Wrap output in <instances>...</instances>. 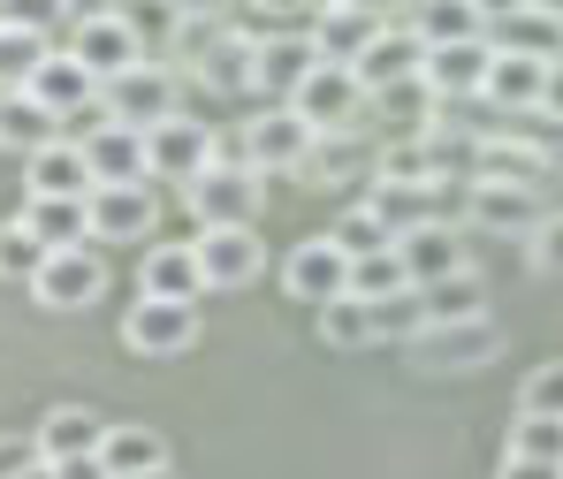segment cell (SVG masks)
Returning a JSON list of instances; mask_svg holds the SVG:
<instances>
[{
	"mask_svg": "<svg viewBox=\"0 0 563 479\" xmlns=\"http://www.w3.org/2000/svg\"><path fill=\"white\" fill-rule=\"evenodd\" d=\"M190 221L198 229H260V205H267V176L236 153V160H213L198 183L184 191Z\"/></svg>",
	"mask_w": 563,
	"mask_h": 479,
	"instance_id": "6da1fadb",
	"label": "cell"
},
{
	"mask_svg": "<svg viewBox=\"0 0 563 479\" xmlns=\"http://www.w3.org/2000/svg\"><path fill=\"white\" fill-rule=\"evenodd\" d=\"M312 153H320V130H312L297 107H267V114L244 122V160H252L260 176H305Z\"/></svg>",
	"mask_w": 563,
	"mask_h": 479,
	"instance_id": "7a4b0ae2",
	"label": "cell"
},
{
	"mask_svg": "<svg viewBox=\"0 0 563 479\" xmlns=\"http://www.w3.org/2000/svg\"><path fill=\"white\" fill-rule=\"evenodd\" d=\"M320 137H358V122H366V107H374V92L358 85V69H343V62H320L312 77H305V92L289 99Z\"/></svg>",
	"mask_w": 563,
	"mask_h": 479,
	"instance_id": "3957f363",
	"label": "cell"
},
{
	"mask_svg": "<svg viewBox=\"0 0 563 479\" xmlns=\"http://www.w3.org/2000/svg\"><path fill=\"white\" fill-rule=\"evenodd\" d=\"M69 54L92 69L99 85H114V77H130L137 62H153V54H145V38L130 31V15H122V8H92V15H77V23H69Z\"/></svg>",
	"mask_w": 563,
	"mask_h": 479,
	"instance_id": "277c9868",
	"label": "cell"
},
{
	"mask_svg": "<svg viewBox=\"0 0 563 479\" xmlns=\"http://www.w3.org/2000/svg\"><path fill=\"white\" fill-rule=\"evenodd\" d=\"M213 160H221V145H213V130H206L198 114H176V122L145 130V176H153V183H176V191H190V183H198Z\"/></svg>",
	"mask_w": 563,
	"mask_h": 479,
	"instance_id": "5b68a950",
	"label": "cell"
},
{
	"mask_svg": "<svg viewBox=\"0 0 563 479\" xmlns=\"http://www.w3.org/2000/svg\"><path fill=\"white\" fill-rule=\"evenodd\" d=\"M184 85H176V69L168 62H137L130 77H114L107 92H99V107L114 114V122H130V130H161V122H176L184 107Z\"/></svg>",
	"mask_w": 563,
	"mask_h": 479,
	"instance_id": "8992f818",
	"label": "cell"
},
{
	"mask_svg": "<svg viewBox=\"0 0 563 479\" xmlns=\"http://www.w3.org/2000/svg\"><path fill=\"white\" fill-rule=\"evenodd\" d=\"M31 297H38L46 312H92L99 297H107V259H99V244H77V252H46V267H38Z\"/></svg>",
	"mask_w": 563,
	"mask_h": 479,
	"instance_id": "52a82bcc",
	"label": "cell"
},
{
	"mask_svg": "<svg viewBox=\"0 0 563 479\" xmlns=\"http://www.w3.org/2000/svg\"><path fill=\"white\" fill-rule=\"evenodd\" d=\"M122 343L137 358H184L198 343V304H176V297H137L122 312Z\"/></svg>",
	"mask_w": 563,
	"mask_h": 479,
	"instance_id": "ba28073f",
	"label": "cell"
},
{
	"mask_svg": "<svg viewBox=\"0 0 563 479\" xmlns=\"http://www.w3.org/2000/svg\"><path fill=\"white\" fill-rule=\"evenodd\" d=\"M282 289L297 297V304H335V297H351V252L335 244V236H305L289 259H282Z\"/></svg>",
	"mask_w": 563,
	"mask_h": 479,
	"instance_id": "9c48e42d",
	"label": "cell"
},
{
	"mask_svg": "<svg viewBox=\"0 0 563 479\" xmlns=\"http://www.w3.org/2000/svg\"><path fill=\"white\" fill-rule=\"evenodd\" d=\"M190 244H198V275H206V289H252L260 275H267L260 229H198Z\"/></svg>",
	"mask_w": 563,
	"mask_h": 479,
	"instance_id": "30bf717a",
	"label": "cell"
},
{
	"mask_svg": "<svg viewBox=\"0 0 563 479\" xmlns=\"http://www.w3.org/2000/svg\"><path fill=\"white\" fill-rule=\"evenodd\" d=\"M85 213H92V244H137V236L161 229L153 183H99V191L85 198Z\"/></svg>",
	"mask_w": 563,
	"mask_h": 479,
	"instance_id": "8fae6325",
	"label": "cell"
},
{
	"mask_svg": "<svg viewBox=\"0 0 563 479\" xmlns=\"http://www.w3.org/2000/svg\"><path fill=\"white\" fill-rule=\"evenodd\" d=\"M190 77H198L206 92H221V99L260 92V38H252V31H213V38L190 54Z\"/></svg>",
	"mask_w": 563,
	"mask_h": 479,
	"instance_id": "7c38bea8",
	"label": "cell"
},
{
	"mask_svg": "<svg viewBox=\"0 0 563 479\" xmlns=\"http://www.w3.org/2000/svg\"><path fill=\"white\" fill-rule=\"evenodd\" d=\"M107 426H114V419H99L92 403H54V411L38 419V434H31V442H38V465H54V472H62V465H92Z\"/></svg>",
	"mask_w": 563,
	"mask_h": 479,
	"instance_id": "4fadbf2b",
	"label": "cell"
},
{
	"mask_svg": "<svg viewBox=\"0 0 563 479\" xmlns=\"http://www.w3.org/2000/svg\"><path fill=\"white\" fill-rule=\"evenodd\" d=\"M419 366H434V374H479L487 358H503V327L495 320H457V327H427L419 343Z\"/></svg>",
	"mask_w": 563,
	"mask_h": 479,
	"instance_id": "5bb4252c",
	"label": "cell"
},
{
	"mask_svg": "<svg viewBox=\"0 0 563 479\" xmlns=\"http://www.w3.org/2000/svg\"><path fill=\"white\" fill-rule=\"evenodd\" d=\"M465 221L487 229V236H533L549 221V205H541V191H518V183H472Z\"/></svg>",
	"mask_w": 563,
	"mask_h": 479,
	"instance_id": "9a60e30c",
	"label": "cell"
},
{
	"mask_svg": "<svg viewBox=\"0 0 563 479\" xmlns=\"http://www.w3.org/2000/svg\"><path fill=\"white\" fill-rule=\"evenodd\" d=\"M168 465H176L168 457V434L145 426V419H114L107 442H99V472L107 479H145V472H168Z\"/></svg>",
	"mask_w": 563,
	"mask_h": 479,
	"instance_id": "2e32d148",
	"label": "cell"
},
{
	"mask_svg": "<svg viewBox=\"0 0 563 479\" xmlns=\"http://www.w3.org/2000/svg\"><path fill=\"white\" fill-rule=\"evenodd\" d=\"M396 252H404V267H411V282H419V289H434V282H450V275H465V267H472L457 221H442V213H434L427 229H411Z\"/></svg>",
	"mask_w": 563,
	"mask_h": 479,
	"instance_id": "e0dca14e",
	"label": "cell"
},
{
	"mask_svg": "<svg viewBox=\"0 0 563 479\" xmlns=\"http://www.w3.org/2000/svg\"><path fill=\"white\" fill-rule=\"evenodd\" d=\"M320 69V46H312V31H275V38H260V92L289 107V99L305 92V77Z\"/></svg>",
	"mask_w": 563,
	"mask_h": 479,
	"instance_id": "ac0fdd59",
	"label": "cell"
},
{
	"mask_svg": "<svg viewBox=\"0 0 563 479\" xmlns=\"http://www.w3.org/2000/svg\"><path fill=\"white\" fill-rule=\"evenodd\" d=\"M77 145H85L92 191H99V183H153V176H145V130H130V122H99L92 137H77Z\"/></svg>",
	"mask_w": 563,
	"mask_h": 479,
	"instance_id": "d6986e66",
	"label": "cell"
},
{
	"mask_svg": "<svg viewBox=\"0 0 563 479\" xmlns=\"http://www.w3.org/2000/svg\"><path fill=\"white\" fill-rule=\"evenodd\" d=\"M404 77H427V38L411 23H380V38L358 54V85L380 92V85H404Z\"/></svg>",
	"mask_w": 563,
	"mask_h": 479,
	"instance_id": "ffe728a7",
	"label": "cell"
},
{
	"mask_svg": "<svg viewBox=\"0 0 563 479\" xmlns=\"http://www.w3.org/2000/svg\"><path fill=\"white\" fill-rule=\"evenodd\" d=\"M23 191L31 198H92V168H85V145L77 137H54L23 160Z\"/></svg>",
	"mask_w": 563,
	"mask_h": 479,
	"instance_id": "44dd1931",
	"label": "cell"
},
{
	"mask_svg": "<svg viewBox=\"0 0 563 479\" xmlns=\"http://www.w3.org/2000/svg\"><path fill=\"white\" fill-rule=\"evenodd\" d=\"M541 85H549V62H526V54H495V69H487V107L503 114V122H526V114H541Z\"/></svg>",
	"mask_w": 563,
	"mask_h": 479,
	"instance_id": "7402d4cb",
	"label": "cell"
},
{
	"mask_svg": "<svg viewBox=\"0 0 563 479\" xmlns=\"http://www.w3.org/2000/svg\"><path fill=\"white\" fill-rule=\"evenodd\" d=\"M198 244H145L137 259V297H176V304H198Z\"/></svg>",
	"mask_w": 563,
	"mask_h": 479,
	"instance_id": "603a6c76",
	"label": "cell"
},
{
	"mask_svg": "<svg viewBox=\"0 0 563 479\" xmlns=\"http://www.w3.org/2000/svg\"><path fill=\"white\" fill-rule=\"evenodd\" d=\"M487 69H495V38L434 46V54H427V85H434V99H479L487 92Z\"/></svg>",
	"mask_w": 563,
	"mask_h": 479,
	"instance_id": "cb8c5ba5",
	"label": "cell"
},
{
	"mask_svg": "<svg viewBox=\"0 0 563 479\" xmlns=\"http://www.w3.org/2000/svg\"><path fill=\"white\" fill-rule=\"evenodd\" d=\"M404 23L427 38V54H434V46H472V38H487L479 0H411V15H404Z\"/></svg>",
	"mask_w": 563,
	"mask_h": 479,
	"instance_id": "d4e9b609",
	"label": "cell"
},
{
	"mask_svg": "<svg viewBox=\"0 0 563 479\" xmlns=\"http://www.w3.org/2000/svg\"><path fill=\"white\" fill-rule=\"evenodd\" d=\"M366 114H380L396 137H427V130L442 122V99H434V85H427V77H404V85H380Z\"/></svg>",
	"mask_w": 563,
	"mask_h": 479,
	"instance_id": "484cf974",
	"label": "cell"
},
{
	"mask_svg": "<svg viewBox=\"0 0 563 479\" xmlns=\"http://www.w3.org/2000/svg\"><path fill=\"white\" fill-rule=\"evenodd\" d=\"M23 229H31L46 252H77V244H92V213H85V198H23Z\"/></svg>",
	"mask_w": 563,
	"mask_h": 479,
	"instance_id": "4316f807",
	"label": "cell"
},
{
	"mask_svg": "<svg viewBox=\"0 0 563 479\" xmlns=\"http://www.w3.org/2000/svg\"><path fill=\"white\" fill-rule=\"evenodd\" d=\"M374 38H380V23H374V15H358V8H335V0H328V8L312 15V46H320V62L358 69V54H366Z\"/></svg>",
	"mask_w": 563,
	"mask_h": 479,
	"instance_id": "83f0119b",
	"label": "cell"
},
{
	"mask_svg": "<svg viewBox=\"0 0 563 479\" xmlns=\"http://www.w3.org/2000/svg\"><path fill=\"white\" fill-rule=\"evenodd\" d=\"M54 137H62V122H54L31 92H0V153L31 160V153H38V145H54Z\"/></svg>",
	"mask_w": 563,
	"mask_h": 479,
	"instance_id": "f1b7e54d",
	"label": "cell"
},
{
	"mask_svg": "<svg viewBox=\"0 0 563 479\" xmlns=\"http://www.w3.org/2000/svg\"><path fill=\"white\" fill-rule=\"evenodd\" d=\"M495 54H526V62H563V23H549L541 8H518V15H503L495 31Z\"/></svg>",
	"mask_w": 563,
	"mask_h": 479,
	"instance_id": "f546056e",
	"label": "cell"
},
{
	"mask_svg": "<svg viewBox=\"0 0 563 479\" xmlns=\"http://www.w3.org/2000/svg\"><path fill=\"white\" fill-rule=\"evenodd\" d=\"M427 297V327H457V320H487V282H479V267L465 275H450V282L419 289Z\"/></svg>",
	"mask_w": 563,
	"mask_h": 479,
	"instance_id": "4dcf8cb0",
	"label": "cell"
},
{
	"mask_svg": "<svg viewBox=\"0 0 563 479\" xmlns=\"http://www.w3.org/2000/svg\"><path fill=\"white\" fill-rule=\"evenodd\" d=\"M366 205L380 213V229H388L396 244H404L411 229H427V221H434V198L419 191V183H374V191H366Z\"/></svg>",
	"mask_w": 563,
	"mask_h": 479,
	"instance_id": "1f68e13d",
	"label": "cell"
},
{
	"mask_svg": "<svg viewBox=\"0 0 563 479\" xmlns=\"http://www.w3.org/2000/svg\"><path fill=\"white\" fill-rule=\"evenodd\" d=\"M358 176H366V191H374V153H358V137H320L305 183H358Z\"/></svg>",
	"mask_w": 563,
	"mask_h": 479,
	"instance_id": "d6a6232c",
	"label": "cell"
},
{
	"mask_svg": "<svg viewBox=\"0 0 563 479\" xmlns=\"http://www.w3.org/2000/svg\"><path fill=\"white\" fill-rule=\"evenodd\" d=\"M320 343H335V350H366V343H380L374 335V304H366V297L320 304Z\"/></svg>",
	"mask_w": 563,
	"mask_h": 479,
	"instance_id": "836d02e7",
	"label": "cell"
},
{
	"mask_svg": "<svg viewBox=\"0 0 563 479\" xmlns=\"http://www.w3.org/2000/svg\"><path fill=\"white\" fill-rule=\"evenodd\" d=\"M411 282V267H404V252L388 244V252H374V259H351V297H366V304H380V297H404Z\"/></svg>",
	"mask_w": 563,
	"mask_h": 479,
	"instance_id": "e575fe53",
	"label": "cell"
},
{
	"mask_svg": "<svg viewBox=\"0 0 563 479\" xmlns=\"http://www.w3.org/2000/svg\"><path fill=\"white\" fill-rule=\"evenodd\" d=\"M503 457L563 465V419H533V411H518V419H510V442H503Z\"/></svg>",
	"mask_w": 563,
	"mask_h": 479,
	"instance_id": "d590c367",
	"label": "cell"
},
{
	"mask_svg": "<svg viewBox=\"0 0 563 479\" xmlns=\"http://www.w3.org/2000/svg\"><path fill=\"white\" fill-rule=\"evenodd\" d=\"M46 54H54L46 38L15 31V23H0V92H23V85L38 77V62H46Z\"/></svg>",
	"mask_w": 563,
	"mask_h": 479,
	"instance_id": "8d00e7d4",
	"label": "cell"
},
{
	"mask_svg": "<svg viewBox=\"0 0 563 479\" xmlns=\"http://www.w3.org/2000/svg\"><path fill=\"white\" fill-rule=\"evenodd\" d=\"M38 267H46V244L23 229V213L15 221H0V282H38Z\"/></svg>",
	"mask_w": 563,
	"mask_h": 479,
	"instance_id": "74e56055",
	"label": "cell"
},
{
	"mask_svg": "<svg viewBox=\"0 0 563 479\" xmlns=\"http://www.w3.org/2000/svg\"><path fill=\"white\" fill-rule=\"evenodd\" d=\"M122 15H130V31L145 38V54H153V62H161V46H176V38H184V8H176V0H130Z\"/></svg>",
	"mask_w": 563,
	"mask_h": 479,
	"instance_id": "f35d334b",
	"label": "cell"
},
{
	"mask_svg": "<svg viewBox=\"0 0 563 479\" xmlns=\"http://www.w3.org/2000/svg\"><path fill=\"white\" fill-rule=\"evenodd\" d=\"M374 335H380V343H419V335H427V297H419V289L380 297V304H374Z\"/></svg>",
	"mask_w": 563,
	"mask_h": 479,
	"instance_id": "ab89813d",
	"label": "cell"
},
{
	"mask_svg": "<svg viewBox=\"0 0 563 479\" xmlns=\"http://www.w3.org/2000/svg\"><path fill=\"white\" fill-rule=\"evenodd\" d=\"M328 236H335V244H343L351 259H374V252H388V244H396V236L380 229V213L366 205V198H358V205H351V213H343V221H335Z\"/></svg>",
	"mask_w": 563,
	"mask_h": 479,
	"instance_id": "60d3db41",
	"label": "cell"
},
{
	"mask_svg": "<svg viewBox=\"0 0 563 479\" xmlns=\"http://www.w3.org/2000/svg\"><path fill=\"white\" fill-rule=\"evenodd\" d=\"M0 23H15V31H31V38L54 46V31L69 23V0H0Z\"/></svg>",
	"mask_w": 563,
	"mask_h": 479,
	"instance_id": "b9f144b4",
	"label": "cell"
},
{
	"mask_svg": "<svg viewBox=\"0 0 563 479\" xmlns=\"http://www.w3.org/2000/svg\"><path fill=\"white\" fill-rule=\"evenodd\" d=\"M518 411H533V419H563V358H549V366H533V374H526Z\"/></svg>",
	"mask_w": 563,
	"mask_h": 479,
	"instance_id": "7bdbcfd3",
	"label": "cell"
},
{
	"mask_svg": "<svg viewBox=\"0 0 563 479\" xmlns=\"http://www.w3.org/2000/svg\"><path fill=\"white\" fill-rule=\"evenodd\" d=\"M526 259H533L541 275H563V213H549V221L526 236Z\"/></svg>",
	"mask_w": 563,
	"mask_h": 479,
	"instance_id": "ee69618b",
	"label": "cell"
},
{
	"mask_svg": "<svg viewBox=\"0 0 563 479\" xmlns=\"http://www.w3.org/2000/svg\"><path fill=\"white\" fill-rule=\"evenodd\" d=\"M38 472V442L31 434H0V479H23Z\"/></svg>",
	"mask_w": 563,
	"mask_h": 479,
	"instance_id": "f6af8a7d",
	"label": "cell"
},
{
	"mask_svg": "<svg viewBox=\"0 0 563 479\" xmlns=\"http://www.w3.org/2000/svg\"><path fill=\"white\" fill-rule=\"evenodd\" d=\"M260 15H275V23H305V15H320L328 0H252Z\"/></svg>",
	"mask_w": 563,
	"mask_h": 479,
	"instance_id": "bcb514c9",
	"label": "cell"
},
{
	"mask_svg": "<svg viewBox=\"0 0 563 479\" xmlns=\"http://www.w3.org/2000/svg\"><path fill=\"white\" fill-rule=\"evenodd\" d=\"M495 479H563V465H533V457H503Z\"/></svg>",
	"mask_w": 563,
	"mask_h": 479,
	"instance_id": "7dc6e473",
	"label": "cell"
},
{
	"mask_svg": "<svg viewBox=\"0 0 563 479\" xmlns=\"http://www.w3.org/2000/svg\"><path fill=\"white\" fill-rule=\"evenodd\" d=\"M541 114L563 130V62H549V85H541Z\"/></svg>",
	"mask_w": 563,
	"mask_h": 479,
	"instance_id": "c3c4849f",
	"label": "cell"
},
{
	"mask_svg": "<svg viewBox=\"0 0 563 479\" xmlns=\"http://www.w3.org/2000/svg\"><path fill=\"white\" fill-rule=\"evenodd\" d=\"M335 8H358V15H374V23H388V8H396V0H335Z\"/></svg>",
	"mask_w": 563,
	"mask_h": 479,
	"instance_id": "681fc988",
	"label": "cell"
},
{
	"mask_svg": "<svg viewBox=\"0 0 563 479\" xmlns=\"http://www.w3.org/2000/svg\"><path fill=\"white\" fill-rule=\"evenodd\" d=\"M54 479H107V472H99V457H92V465H62Z\"/></svg>",
	"mask_w": 563,
	"mask_h": 479,
	"instance_id": "f907efd6",
	"label": "cell"
},
{
	"mask_svg": "<svg viewBox=\"0 0 563 479\" xmlns=\"http://www.w3.org/2000/svg\"><path fill=\"white\" fill-rule=\"evenodd\" d=\"M533 8H541V15H549V23H563V0H533Z\"/></svg>",
	"mask_w": 563,
	"mask_h": 479,
	"instance_id": "816d5d0a",
	"label": "cell"
},
{
	"mask_svg": "<svg viewBox=\"0 0 563 479\" xmlns=\"http://www.w3.org/2000/svg\"><path fill=\"white\" fill-rule=\"evenodd\" d=\"M145 479H176V465H168V472H145Z\"/></svg>",
	"mask_w": 563,
	"mask_h": 479,
	"instance_id": "f5cc1de1",
	"label": "cell"
}]
</instances>
